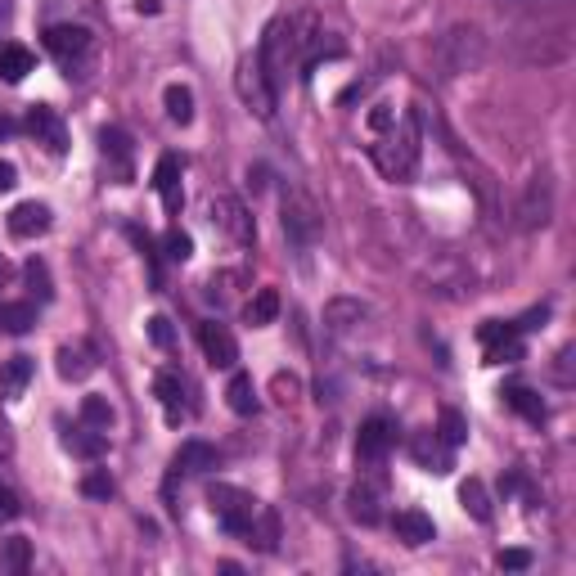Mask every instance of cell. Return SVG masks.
Returning <instances> with one entry per match:
<instances>
[{
    "mask_svg": "<svg viewBox=\"0 0 576 576\" xmlns=\"http://www.w3.org/2000/svg\"><path fill=\"white\" fill-rule=\"evenodd\" d=\"M513 50L522 63H540V68H558L572 59L576 36H572V14L567 5L558 14H540V18H522L513 27Z\"/></svg>",
    "mask_w": 576,
    "mask_h": 576,
    "instance_id": "6da1fadb",
    "label": "cell"
},
{
    "mask_svg": "<svg viewBox=\"0 0 576 576\" xmlns=\"http://www.w3.org/2000/svg\"><path fill=\"white\" fill-rule=\"evenodd\" d=\"M14 131V122H9V117H0V135H9Z\"/></svg>",
    "mask_w": 576,
    "mask_h": 576,
    "instance_id": "f907efd6",
    "label": "cell"
},
{
    "mask_svg": "<svg viewBox=\"0 0 576 576\" xmlns=\"http://www.w3.org/2000/svg\"><path fill=\"white\" fill-rule=\"evenodd\" d=\"M437 437L446 441L450 450H455V446H464V437H468V423H464V414H459V410H441V428H437Z\"/></svg>",
    "mask_w": 576,
    "mask_h": 576,
    "instance_id": "8d00e7d4",
    "label": "cell"
},
{
    "mask_svg": "<svg viewBox=\"0 0 576 576\" xmlns=\"http://www.w3.org/2000/svg\"><path fill=\"white\" fill-rule=\"evenodd\" d=\"M162 248H167V257H171V261H189V257H194V239H189L185 230H167Z\"/></svg>",
    "mask_w": 576,
    "mask_h": 576,
    "instance_id": "ab89813d",
    "label": "cell"
},
{
    "mask_svg": "<svg viewBox=\"0 0 576 576\" xmlns=\"http://www.w3.org/2000/svg\"><path fill=\"white\" fill-rule=\"evenodd\" d=\"M365 320H369V306L356 302V297H333V302L324 306V333H329V338H342V333L360 329Z\"/></svg>",
    "mask_w": 576,
    "mask_h": 576,
    "instance_id": "ac0fdd59",
    "label": "cell"
},
{
    "mask_svg": "<svg viewBox=\"0 0 576 576\" xmlns=\"http://www.w3.org/2000/svg\"><path fill=\"white\" fill-rule=\"evenodd\" d=\"M5 279H9V261L0 257V284H5Z\"/></svg>",
    "mask_w": 576,
    "mask_h": 576,
    "instance_id": "816d5d0a",
    "label": "cell"
},
{
    "mask_svg": "<svg viewBox=\"0 0 576 576\" xmlns=\"http://www.w3.org/2000/svg\"><path fill=\"white\" fill-rule=\"evenodd\" d=\"M14 185H18V167L14 162H0V194H9Z\"/></svg>",
    "mask_w": 576,
    "mask_h": 576,
    "instance_id": "bcb514c9",
    "label": "cell"
},
{
    "mask_svg": "<svg viewBox=\"0 0 576 576\" xmlns=\"http://www.w3.org/2000/svg\"><path fill=\"white\" fill-rule=\"evenodd\" d=\"M446 144H450V153H455L459 171H464V176H468V185L477 189V203H482V212H486V216H495V212H500V185H495V176L482 167V162L473 158V153H464V149H459V144H455V135H446Z\"/></svg>",
    "mask_w": 576,
    "mask_h": 576,
    "instance_id": "4fadbf2b",
    "label": "cell"
},
{
    "mask_svg": "<svg viewBox=\"0 0 576 576\" xmlns=\"http://www.w3.org/2000/svg\"><path fill=\"white\" fill-rule=\"evenodd\" d=\"M207 504H212L216 522H221L230 536H243V531L252 527V518H257V509H261L248 491H239V486H225V482L207 486Z\"/></svg>",
    "mask_w": 576,
    "mask_h": 576,
    "instance_id": "ba28073f",
    "label": "cell"
},
{
    "mask_svg": "<svg viewBox=\"0 0 576 576\" xmlns=\"http://www.w3.org/2000/svg\"><path fill=\"white\" fill-rule=\"evenodd\" d=\"M284 234L293 248H311L315 239L324 234V212L302 185L284 189Z\"/></svg>",
    "mask_w": 576,
    "mask_h": 576,
    "instance_id": "8992f818",
    "label": "cell"
},
{
    "mask_svg": "<svg viewBox=\"0 0 576 576\" xmlns=\"http://www.w3.org/2000/svg\"><path fill=\"white\" fill-rule=\"evenodd\" d=\"M500 567L522 572V567H531V554H527V549H500Z\"/></svg>",
    "mask_w": 576,
    "mask_h": 576,
    "instance_id": "ee69618b",
    "label": "cell"
},
{
    "mask_svg": "<svg viewBox=\"0 0 576 576\" xmlns=\"http://www.w3.org/2000/svg\"><path fill=\"white\" fill-rule=\"evenodd\" d=\"M9 14V0H0V18H5Z\"/></svg>",
    "mask_w": 576,
    "mask_h": 576,
    "instance_id": "f5cc1de1",
    "label": "cell"
},
{
    "mask_svg": "<svg viewBox=\"0 0 576 576\" xmlns=\"http://www.w3.org/2000/svg\"><path fill=\"white\" fill-rule=\"evenodd\" d=\"M27 378H32V360H27V356H14L5 369H0V392H5V396H18V392L27 387Z\"/></svg>",
    "mask_w": 576,
    "mask_h": 576,
    "instance_id": "e575fe53",
    "label": "cell"
},
{
    "mask_svg": "<svg viewBox=\"0 0 576 576\" xmlns=\"http://www.w3.org/2000/svg\"><path fill=\"white\" fill-rule=\"evenodd\" d=\"M99 144H104V162H108V176L117 180V185H131V140H126L117 126H104V135H99Z\"/></svg>",
    "mask_w": 576,
    "mask_h": 576,
    "instance_id": "d6986e66",
    "label": "cell"
},
{
    "mask_svg": "<svg viewBox=\"0 0 576 576\" xmlns=\"http://www.w3.org/2000/svg\"><path fill=\"white\" fill-rule=\"evenodd\" d=\"M81 495H90V500H108V495H113V477H108V468H95V473L81 477Z\"/></svg>",
    "mask_w": 576,
    "mask_h": 576,
    "instance_id": "f35d334b",
    "label": "cell"
},
{
    "mask_svg": "<svg viewBox=\"0 0 576 576\" xmlns=\"http://www.w3.org/2000/svg\"><path fill=\"white\" fill-rule=\"evenodd\" d=\"M0 563L14 567V572H27V563H32V545H27L23 536L5 540V545H0Z\"/></svg>",
    "mask_w": 576,
    "mask_h": 576,
    "instance_id": "74e56055",
    "label": "cell"
},
{
    "mask_svg": "<svg viewBox=\"0 0 576 576\" xmlns=\"http://www.w3.org/2000/svg\"><path fill=\"white\" fill-rule=\"evenodd\" d=\"M153 189L162 194L167 216H180V207H185V189H180V158L176 153H162L158 158V167H153Z\"/></svg>",
    "mask_w": 576,
    "mask_h": 576,
    "instance_id": "e0dca14e",
    "label": "cell"
},
{
    "mask_svg": "<svg viewBox=\"0 0 576 576\" xmlns=\"http://www.w3.org/2000/svg\"><path fill=\"white\" fill-rule=\"evenodd\" d=\"M50 230V207L36 203V198H27V203H18L14 212H9V234L14 239H36V234Z\"/></svg>",
    "mask_w": 576,
    "mask_h": 576,
    "instance_id": "ffe728a7",
    "label": "cell"
},
{
    "mask_svg": "<svg viewBox=\"0 0 576 576\" xmlns=\"http://www.w3.org/2000/svg\"><path fill=\"white\" fill-rule=\"evenodd\" d=\"M153 396H158L162 410H167V423L185 419V401H180V396H185V383H180L176 374H167V369H162V374L153 378Z\"/></svg>",
    "mask_w": 576,
    "mask_h": 576,
    "instance_id": "d4e9b609",
    "label": "cell"
},
{
    "mask_svg": "<svg viewBox=\"0 0 576 576\" xmlns=\"http://www.w3.org/2000/svg\"><path fill=\"white\" fill-rule=\"evenodd\" d=\"M275 392H279V401H288V396L297 392V378L293 374H275Z\"/></svg>",
    "mask_w": 576,
    "mask_h": 576,
    "instance_id": "c3c4849f",
    "label": "cell"
},
{
    "mask_svg": "<svg viewBox=\"0 0 576 576\" xmlns=\"http://www.w3.org/2000/svg\"><path fill=\"white\" fill-rule=\"evenodd\" d=\"M396 122V108L392 104H374L369 108V131H387Z\"/></svg>",
    "mask_w": 576,
    "mask_h": 576,
    "instance_id": "7bdbcfd3",
    "label": "cell"
},
{
    "mask_svg": "<svg viewBox=\"0 0 576 576\" xmlns=\"http://www.w3.org/2000/svg\"><path fill=\"white\" fill-rule=\"evenodd\" d=\"M225 405L234 414H257V387H252L248 374H234L230 387H225Z\"/></svg>",
    "mask_w": 576,
    "mask_h": 576,
    "instance_id": "f546056e",
    "label": "cell"
},
{
    "mask_svg": "<svg viewBox=\"0 0 576 576\" xmlns=\"http://www.w3.org/2000/svg\"><path fill=\"white\" fill-rule=\"evenodd\" d=\"M32 324H36L32 302H0V329L5 333H27Z\"/></svg>",
    "mask_w": 576,
    "mask_h": 576,
    "instance_id": "d6a6232c",
    "label": "cell"
},
{
    "mask_svg": "<svg viewBox=\"0 0 576 576\" xmlns=\"http://www.w3.org/2000/svg\"><path fill=\"white\" fill-rule=\"evenodd\" d=\"M275 315H279V293H275V288H257V297H252V302L243 306V320H248L252 329L270 324Z\"/></svg>",
    "mask_w": 576,
    "mask_h": 576,
    "instance_id": "4dcf8cb0",
    "label": "cell"
},
{
    "mask_svg": "<svg viewBox=\"0 0 576 576\" xmlns=\"http://www.w3.org/2000/svg\"><path fill=\"white\" fill-rule=\"evenodd\" d=\"M27 131H32L36 140L54 153V158H59V153H68V131H63V122H59V113H54V108H45V104L27 108Z\"/></svg>",
    "mask_w": 576,
    "mask_h": 576,
    "instance_id": "2e32d148",
    "label": "cell"
},
{
    "mask_svg": "<svg viewBox=\"0 0 576 576\" xmlns=\"http://www.w3.org/2000/svg\"><path fill=\"white\" fill-rule=\"evenodd\" d=\"M207 468H216V450L207 441H185L171 459V473H207Z\"/></svg>",
    "mask_w": 576,
    "mask_h": 576,
    "instance_id": "cb8c5ba5",
    "label": "cell"
},
{
    "mask_svg": "<svg viewBox=\"0 0 576 576\" xmlns=\"http://www.w3.org/2000/svg\"><path fill=\"white\" fill-rule=\"evenodd\" d=\"M392 446H396V423L383 419V414H374V419H365L356 432V464L383 468V459L392 455Z\"/></svg>",
    "mask_w": 576,
    "mask_h": 576,
    "instance_id": "30bf717a",
    "label": "cell"
},
{
    "mask_svg": "<svg viewBox=\"0 0 576 576\" xmlns=\"http://www.w3.org/2000/svg\"><path fill=\"white\" fill-rule=\"evenodd\" d=\"M257 59H261V72H266L270 86L275 90L288 86V72L297 68V18H288V14L270 18L266 32H261Z\"/></svg>",
    "mask_w": 576,
    "mask_h": 576,
    "instance_id": "277c9868",
    "label": "cell"
},
{
    "mask_svg": "<svg viewBox=\"0 0 576 576\" xmlns=\"http://www.w3.org/2000/svg\"><path fill=\"white\" fill-rule=\"evenodd\" d=\"M392 531H396V536H401L410 549L428 545V540L437 536L432 518H428V513H419V509H401V513H396V518H392Z\"/></svg>",
    "mask_w": 576,
    "mask_h": 576,
    "instance_id": "7402d4cb",
    "label": "cell"
},
{
    "mask_svg": "<svg viewBox=\"0 0 576 576\" xmlns=\"http://www.w3.org/2000/svg\"><path fill=\"white\" fill-rule=\"evenodd\" d=\"M414 459H419L428 473H450V446L437 437V432H423V437H414Z\"/></svg>",
    "mask_w": 576,
    "mask_h": 576,
    "instance_id": "603a6c76",
    "label": "cell"
},
{
    "mask_svg": "<svg viewBox=\"0 0 576 576\" xmlns=\"http://www.w3.org/2000/svg\"><path fill=\"white\" fill-rule=\"evenodd\" d=\"M482 351H486V365H513L522 360V333L513 324H482Z\"/></svg>",
    "mask_w": 576,
    "mask_h": 576,
    "instance_id": "5bb4252c",
    "label": "cell"
},
{
    "mask_svg": "<svg viewBox=\"0 0 576 576\" xmlns=\"http://www.w3.org/2000/svg\"><path fill=\"white\" fill-rule=\"evenodd\" d=\"M45 50L54 54V63L63 68V77H86V68L95 63V36L77 23H59L45 32Z\"/></svg>",
    "mask_w": 576,
    "mask_h": 576,
    "instance_id": "5b68a950",
    "label": "cell"
},
{
    "mask_svg": "<svg viewBox=\"0 0 576 576\" xmlns=\"http://www.w3.org/2000/svg\"><path fill=\"white\" fill-rule=\"evenodd\" d=\"M459 500H464V509L473 513L477 522H491V495H486V486L477 482V477H468V482L459 486Z\"/></svg>",
    "mask_w": 576,
    "mask_h": 576,
    "instance_id": "836d02e7",
    "label": "cell"
},
{
    "mask_svg": "<svg viewBox=\"0 0 576 576\" xmlns=\"http://www.w3.org/2000/svg\"><path fill=\"white\" fill-rule=\"evenodd\" d=\"M486 63V36L477 23H455L437 41V72L441 77H464Z\"/></svg>",
    "mask_w": 576,
    "mask_h": 576,
    "instance_id": "3957f363",
    "label": "cell"
},
{
    "mask_svg": "<svg viewBox=\"0 0 576 576\" xmlns=\"http://www.w3.org/2000/svg\"><path fill=\"white\" fill-rule=\"evenodd\" d=\"M63 446H68L72 455H81V459H99L108 450V437L99 428H90V423H81V428H72L68 437H63Z\"/></svg>",
    "mask_w": 576,
    "mask_h": 576,
    "instance_id": "83f0119b",
    "label": "cell"
},
{
    "mask_svg": "<svg viewBox=\"0 0 576 576\" xmlns=\"http://www.w3.org/2000/svg\"><path fill=\"white\" fill-rule=\"evenodd\" d=\"M243 540H248V545H257L261 554H270V549L279 545V518H275V509H266V504H261L257 518H252V527L243 531Z\"/></svg>",
    "mask_w": 576,
    "mask_h": 576,
    "instance_id": "484cf974",
    "label": "cell"
},
{
    "mask_svg": "<svg viewBox=\"0 0 576 576\" xmlns=\"http://www.w3.org/2000/svg\"><path fill=\"white\" fill-rule=\"evenodd\" d=\"M198 342H203V356L212 369H234L239 365V342H234V333L225 329V324L207 320L198 324Z\"/></svg>",
    "mask_w": 576,
    "mask_h": 576,
    "instance_id": "9a60e30c",
    "label": "cell"
},
{
    "mask_svg": "<svg viewBox=\"0 0 576 576\" xmlns=\"http://www.w3.org/2000/svg\"><path fill=\"white\" fill-rule=\"evenodd\" d=\"M18 518V495L9 486H0V522H14Z\"/></svg>",
    "mask_w": 576,
    "mask_h": 576,
    "instance_id": "f6af8a7d",
    "label": "cell"
},
{
    "mask_svg": "<svg viewBox=\"0 0 576 576\" xmlns=\"http://www.w3.org/2000/svg\"><path fill=\"white\" fill-rule=\"evenodd\" d=\"M558 383H572V347L558 351Z\"/></svg>",
    "mask_w": 576,
    "mask_h": 576,
    "instance_id": "7dc6e473",
    "label": "cell"
},
{
    "mask_svg": "<svg viewBox=\"0 0 576 576\" xmlns=\"http://www.w3.org/2000/svg\"><path fill=\"white\" fill-rule=\"evenodd\" d=\"M513 216H518V230H527V234L545 230V225L554 221V176H549V171H536V176L522 185Z\"/></svg>",
    "mask_w": 576,
    "mask_h": 576,
    "instance_id": "52a82bcc",
    "label": "cell"
},
{
    "mask_svg": "<svg viewBox=\"0 0 576 576\" xmlns=\"http://www.w3.org/2000/svg\"><path fill=\"white\" fill-rule=\"evenodd\" d=\"M99 365L95 347L90 342H72V347H59V374L68 378V383H81V378H90Z\"/></svg>",
    "mask_w": 576,
    "mask_h": 576,
    "instance_id": "44dd1931",
    "label": "cell"
},
{
    "mask_svg": "<svg viewBox=\"0 0 576 576\" xmlns=\"http://www.w3.org/2000/svg\"><path fill=\"white\" fill-rule=\"evenodd\" d=\"M360 482L351 486V518L365 522V527H374V522H383V504H387V482L378 468H360Z\"/></svg>",
    "mask_w": 576,
    "mask_h": 576,
    "instance_id": "8fae6325",
    "label": "cell"
},
{
    "mask_svg": "<svg viewBox=\"0 0 576 576\" xmlns=\"http://www.w3.org/2000/svg\"><path fill=\"white\" fill-rule=\"evenodd\" d=\"M419 144H423V131H419V113L414 108H405V113H396V122L387 126V131H378V144L369 149V158H374V167L383 171V180H410L414 171H419Z\"/></svg>",
    "mask_w": 576,
    "mask_h": 576,
    "instance_id": "7a4b0ae2",
    "label": "cell"
},
{
    "mask_svg": "<svg viewBox=\"0 0 576 576\" xmlns=\"http://www.w3.org/2000/svg\"><path fill=\"white\" fill-rule=\"evenodd\" d=\"M23 275H27V284L36 288V297L45 302V297H50V270H45V261H41V257H32V261L23 266Z\"/></svg>",
    "mask_w": 576,
    "mask_h": 576,
    "instance_id": "60d3db41",
    "label": "cell"
},
{
    "mask_svg": "<svg viewBox=\"0 0 576 576\" xmlns=\"http://www.w3.org/2000/svg\"><path fill=\"white\" fill-rule=\"evenodd\" d=\"M81 423L108 432V423H113V405H108L104 396H86V401H81Z\"/></svg>",
    "mask_w": 576,
    "mask_h": 576,
    "instance_id": "d590c367",
    "label": "cell"
},
{
    "mask_svg": "<svg viewBox=\"0 0 576 576\" xmlns=\"http://www.w3.org/2000/svg\"><path fill=\"white\" fill-rule=\"evenodd\" d=\"M162 104H167L171 122H180V126L194 122V90H189V86H167V90H162Z\"/></svg>",
    "mask_w": 576,
    "mask_h": 576,
    "instance_id": "1f68e13d",
    "label": "cell"
},
{
    "mask_svg": "<svg viewBox=\"0 0 576 576\" xmlns=\"http://www.w3.org/2000/svg\"><path fill=\"white\" fill-rule=\"evenodd\" d=\"M234 90H239V99L261 117V122H270V117H275V86H270L266 72H261V59H239Z\"/></svg>",
    "mask_w": 576,
    "mask_h": 576,
    "instance_id": "9c48e42d",
    "label": "cell"
},
{
    "mask_svg": "<svg viewBox=\"0 0 576 576\" xmlns=\"http://www.w3.org/2000/svg\"><path fill=\"white\" fill-rule=\"evenodd\" d=\"M135 9H140V14H158L162 0H135Z\"/></svg>",
    "mask_w": 576,
    "mask_h": 576,
    "instance_id": "681fc988",
    "label": "cell"
},
{
    "mask_svg": "<svg viewBox=\"0 0 576 576\" xmlns=\"http://www.w3.org/2000/svg\"><path fill=\"white\" fill-rule=\"evenodd\" d=\"M504 401L513 405V410L522 414V419L527 423H545V401H540L536 392H531V387H522V383H513V387H504Z\"/></svg>",
    "mask_w": 576,
    "mask_h": 576,
    "instance_id": "f1b7e54d",
    "label": "cell"
},
{
    "mask_svg": "<svg viewBox=\"0 0 576 576\" xmlns=\"http://www.w3.org/2000/svg\"><path fill=\"white\" fill-rule=\"evenodd\" d=\"M36 68V59H32V50H27V45H0V77L9 81V86H18V81L27 77V72Z\"/></svg>",
    "mask_w": 576,
    "mask_h": 576,
    "instance_id": "4316f807",
    "label": "cell"
},
{
    "mask_svg": "<svg viewBox=\"0 0 576 576\" xmlns=\"http://www.w3.org/2000/svg\"><path fill=\"white\" fill-rule=\"evenodd\" d=\"M212 221L221 225V230L230 234L239 248H252V243H257V225H252V212H248V207H243L234 194H216V198H212Z\"/></svg>",
    "mask_w": 576,
    "mask_h": 576,
    "instance_id": "7c38bea8",
    "label": "cell"
},
{
    "mask_svg": "<svg viewBox=\"0 0 576 576\" xmlns=\"http://www.w3.org/2000/svg\"><path fill=\"white\" fill-rule=\"evenodd\" d=\"M149 342H153V347H171V342H176L167 315H153V320H149Z\"/></svg>",
    "mask_w": 576,
    "mask_h": 576,
    "instance_id": "b9f144b4",
    "label": "cell"
}]
</instances>
